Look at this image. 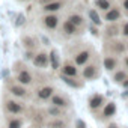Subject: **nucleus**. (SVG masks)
I'll return each instance as SVG.
<instances>
[{
  "label": "nucleus",
  "instance_id": "f257e3e1",
  "mask_svg": "<svg viewBox=\"0 0 128 128\" xmlns=\"http://www.w3.org/2000/svg\"><path fill=\"white\" fill-rule=\"evenodd\" d=\"M71 59L78 68H83L84 65H88L89 62H92L95 59V50L90 45H78L72 53H71Z\"/></svg>",
  "mask_w": 128,
  "mask_h": 128
},
{
  "label": "nucleus",
  "instance_id": "f03ea898",
  "mask_svg": "<svg viewBox=\"0 0 128 128\" xmlns=\"http://www.w3.org/2000/svg\"><path fill=\"white\" fill-rule=\"evenodd\" d=\"M3 113L6 116H24L27 112V104L23 100H17L12 96L3 98Z\"/></svg>",
  "mask_w": 128,
  "mask_h": 128
},
{
  "label": "nucleus",
  "instance_id": "7ed1b4c3",
  "mask_svg": "<svg viewBox=\"0 0 128 128\" xmlns=\"http://www.w3.org/2000/svg\"><path fill=\"white\" fill-rule=\"evenodd\" d=\"M102 53L104 54H110V56H116V57H122L124 54L128 53L125 39H122L120 36L119 38H113V39H104Z\"/></svg>",
  "mask_w": 128,
  "mask_h": 128
},
{
  "label": "nucleus",
  "instance_id": "20e7f679",
  "mask_svg": "<svg viewBox=\"0 0 128 128\" xmlns=\"http://www.w3.org/2000/svg\"><path fill=\"white\" fill-rule=\"evenodd\" d=\"M62 17L60 14H41L38 17V23L41 26L42 30L48 32V33H56L60 29L62 24Z\"/></svg>",
  "mask_w": 128,
  "mask_h": 128
},
{
  "label": "nucleus",
  "instance_id": "39448f33",
  "mask_svg": "<svg viewBox=\"0 0 128 128\" xmlns=\"http://www.w3.org/2000/svg\"><path fill=\"white\" fill-rule=\"evenodd\" d=\"M14 80H15L17 83L26 86V88H30V86H33V83H35V74H33L26 65L17 62L15 65H14Z\"/></svg>",
  "mask_w": 128,
  "mask_h": 128
},
{
  "label": "nucleus",
  "instance_id": "423d86ee",
  "mask_svg": "<svg viewBox=\"0 0 128 128\" xmlns=\"http://www.w3.org/2000/svg\"><path fill=\"white\" fill-rule=\"evenodd\" d=\"M101 63H98L95 59L92 62H89L88 65H84L83 68H80V77L84 82H95L101 77Z\"/></svg>",
  "mask_w": 128,
  "mask_h": 128
},
{
  "label": "nucleus",
  "instance_id": "0eeeda50",
  "mask_svg": "<svg viewBox=\"0 0 128 128\" xmlns=\"http://www.w3.org/2000/svg\"><path fill=\"white\" fill-rule=\"evenodd\" d=\"M6 92H8V95H9V96L17 98V100H23V101H26V100L32 98V94H30L29 88H26V86H23V84L17 83L14 78H12L9 83H6Z\"/></svg>",
  "mask_w": 128,
  "mask_h": 128
},
{
  "label": "nucleus",
  "instance_id": "6e6552de",
  "mask_svg": "<svg viewBox=\"0 0 128 128\" xmlns=\"http://www.w3.org/2000/svg\"><path fill=\"white\" fill-rule=\"evenodd\" d=\"M56 86L51 83H42L33 90V98L36 102H48V100L56 94Z\"/></svg>",
  "mask_w": 128,
  "mask_h": 128
},
{
  "label": "nucleus",
  "instance_id": "1a4fd4ad",
  "mask_svg": "<svg viewBox=\"0 0 128 128\" xmlns=\"http://www.w3.org/2000/svg\"><path fill=\"white\" fill-rule=\"evenodd\" d=\"M59 33L62 36H65L68 39L71 38H78L84 33V30H82L80 27H77L76 24H72L71 21H68L66 18H63L62 20V24H60V29H59Z\"/></svg>",
  "mask_w": 128,
  "mask_h": 128
},
{
  "label": "nucleus",
  "instance_id": "9d476101",
  "mask_svg": "<svg viewBox=\"0 0 128 128\" xmlns=\"http://www.w3.org/2000/svg\"><path fill=\"white\" fill-rule=\"evenodd\" d=\"M70 0H54V2L45 3L39 6L41 14H60L65 8H68Z\"/></svg>",
  "mask_w": 128,
  "mask_h": 128
},
{
  "label": "nucleus",
  "instance_id": "9b49d317",
  "mask_svg": "<svg viewBox=\"0 0 128 128\" xmlns=\"http://www.w3.org/2000/svg\"><path fill=\"white\" fill-rule=\"evenodd\" d=\"M48 106H54V107H59V108H63V110H68V108L72 107V101L68 95L62 94V92H56L48 100Z\"/></svg>",
  "mask_w": 128,
  "mask_h": 128
},
{
  "label": "nucleus",
  "instance_id": "f8f14e48",
  "mask_svg": "<svg viewBox=\"0 0 128 128\" xmlns=\"http://www.w3.org/2000/svg\"><path fill=\"white\" fill-rule=\"evenodd\" d=\"M101 15H102V21L104 23H120L124 20V17H125L122 9H120V6L118 3H114L108 11H106Z\"/></svg>",
  "mask_w": 128,
  "mask_h": 128
},
{
  "label": "nucleus",
  "instance_id": "ddd939ff",
  "mask_svg": "<svg viewBox=\"0 0 128 128\" xmlns=\"http://www.w3.org/2000/svg\"><path fill=\"white\" fill-rule=\"evenodd\" d=\"M32 65L36 68V70H41V71H45L48 66H50V54L48 51H45L44 48L38 50L33 60H32Z\"/></svg>",
  "mask_w": 128,
  "mask_h": 128
},
{
  "label": "nucleus",
  "instance_id": "4468645a",
  "mask_svg": "<svg viewBox=\"0 0 128 128\" xmlns=\"http://www.w3.org/2000/svg\"><path fill=\"white\" fill-rule=\"evenodd\" d=\"M59 74L68 76V77H80V68L72 62V59H65L60 63Z\"/></svg>",
  "mask_w": 128,
  "mask_h": 128
},
{
  "label": "nucleus",
  "instance_id": "2eb2a0df",
  "mask_svg": "<svg viewBox=\"0 0 128 128\" xmlns=\"http://www.w3.org/2000/svg\"><path fill=\"white\" fill-rule=\"evenodd\" d=\"M101 66L106 72L112 74L113 71H116L118 68H120V57L116 56H110V54H104L101 59Z\"/></svg>",
  "mask_w": 128,
  "mask_h": 128
},
{
  "label": "nucleus",
  "instance_id": "dca6fc26",
  "mask_svg": "<svg viewBox=\"0 0 128 128\" xmlns=\"http://www.w3.org/2000/svg\"><path fill=\"white\" fill-rule=\"evenodd\" d=\"M107 102V98L101 94H94L88 98V108L92 113H98Z\"/></svg>",
  "mask_w": 128,
  "mask_h": 128
},
{
  "label": "nucleus",
  "instance_id": "f3484780",
  "mask_svg": "<svg viewBox=\"0 0 128 128\" xmlns=\"http://www.w3.org/2000/svg\"><path fill=\"white\" fill-rule=\"evenodd\" d=\"M116 113H118V106H116V102H114V101H107L106 106H104L96 114H98V119L104 122V120L113 119V118L116 116Z\"/></svg>",
  "mask_w": 128,
  "mask_h": 128
},
{
  "label": "nucleus",
  "instance_id": "a211bd4d",
  "mask_svg": "<svg viewBox=\"0 0 128 128\" xmlns=\"http://www.w3.org/2000/svg\"><path fill=\"white\" fill-rule=\"evenodd\" d=\"M101 36L104 39H113L120 36V23H104L101 30Z\"/></svg>",
  "mask_w": 128,
  "mask_h": 128
},
{
  "label": "nucleus",
  "instance_id": "6ab92c4d",
  "mask_svg": "<svg viewBox=\"0 0 128 128\" xmlns=\"http://www.w3.org/2000/svg\"><path fill=\"white\" fill-rule=\"evenodd\" d=\"M68 21H71L72 24H76L77 27H80L82 30H84L86 32V27H88V18H86V15H83L80 11H71V12H68L66 14V17H65Z\"/></svg>",
  "mask_w": 128,
  "mask_h": 128
},
{
  "label": "nucleus",
  "instance_id": "aec40b11",
  "mask_svg": "<svg viewBox=\"0 0 128 128\" xmlns=\"http://www.w3.org/2000/svg\"><path fill=\"white\" fill-rule=\"evenodd\" d=\"M59 78L65 83L66 86L72 88V89H82L84 86V80L82 77H68V76H63V74H59Z\"/></svg>",
  "mask_w": 128,
  "mask_h": 128
},
{
  "label": "nucleus",
  "instance_id": "412c9836",
  "mask_svg": "<svg viewBox=\"0 0 128 128\" xmlns=\"http://www.w3.org/2000/svg\"><path fill=\"white\" fill-rule=\"evenodd\" d=\"M86 18H88L89 23H92V24H95V26H98V27H102V24H104L101 12H98L95 8H89V9H88Z\"/></svg>",
  "mask_w": 128,
  "mask_h": 128
},
{
  "label": "nucleus",
  "instance_id": "4be33fe9",
  "mask_svg": "<svg viewBox=\"0 0 128 128\" xmlns=\"http://www.w3.org/2000/svg\"><path fill=\"white\" fill-rule=\"evenodd\" d=\"M45 128H70V124L65 118H48Z\"/></svg>",
  "mask_w": 128,
  "mask_h": 128
},
{
  "label": "nucleus",
  "instance_id": "5701e85b",
  "mask_svg": "<svg viewBox=\"0 0 128 128\" xmlns=\"http://www.w3.org/2000/svg\"><path fill=\"white\" fill-rule=\"evenodd\" d=\"M6 128H24V116H6Z\"/></svg>",
  "mask_w": 128,
  "mask_h": 128
},
{
  "label": "nucleus",
  "instance_id": "b1692460",
  "mask_svg": "<svg viewBox=\"0 0 128 128\" xmlns=\"http://www.w3.org/2000/svg\"><path fill=\"white\" fill-rule=\"evenodd\" d=\"M113 5H114V0H94V8L101 14L108 11Z\"/></svg>",
  "mask_w": 128,
  "mask_h": 128
},
{
  "label": "nucleus",
  "instance_id": "393cba45",
  "mask_svg": "<svg viewBox=\"0 0 128 128\" xmlns=\"http://www.w3.org/2000/svg\"><path fill=\"white\" fill-rule=\"evenodd\" d=\"M110 76H112V82H113V83L120 84L125 78H128V71H126L125 68H122V66H120V68H118L116 71H113Z\"/></svg>",
  "mask_w": 128,
  "mask_h": 128
},
{
  "label": "nucleus",
  "instance_id": "a878e982",
  "mask_svg": "<svg viewBox=\"0 0 128 128\" xmlns=\"http://www.w3.org/2000/svg\"><path fill=\"white\" fill-rule=\"evenodd\" d=\"M65 113H66V110L59 108V107H54V106H48L45 108L47 118H65Z\"/></svg>",
  "mask_w": 128,
  "mask_h": 128
},
{
  "label": "nucleus",
  "instance_id": "bb28decb",
  "mask_svg": "<svg viewBox=\"0 0 128 128\" xmlns=\"http://www.w3.org/2000/svg\"><path fill=\"white\" fill-rule=\"evenodd\" d=\"M48 54H50V66H51V70L59 71L62 62L59 60V53H57V50H56V48H51V50L48 51Z\"/></svg>",
  "mask_w": 128,
  "mask_h": 128
},
{
  "label": "nucleus",
  "instance_id": "cd10ccee",
  "mask_svg": "<svg viewBox=\"0 0 128 128\" xmlns=\"http://www.w3.org/2000/svg\"><path fill=\"white\" fill-rule=\"evenodd\" d=\"M21 44H23L24 50H36V47H38V39H36L35 36L27 35V36H23Z\"/></svg>",
  "mask_w": 128,
  "mask_h": 128
},
{
  "label": "nucleus",
  "instance_id": "c85d7f7f",
  "mask_svg": "<svg viewBox=\"0 0 128 128\" xmlns=\"http://www.w3.org/2000/svg\"><path fill=\"white\" fill-rule=\"evenodd\" d=\"M86 30H89V33H90L92 36L101 38V27H98V26H95V24H92V23H88Z\"/></svg>",
  "mask_w": 128,
  "mask_h": 128
},
{
  "label": "nucleus",
  "instance_id": "c756f323",
  "mask_svg": "<svg viewBox=\"0 0 128 128\" xmlns=\"http://www.w3.org/2000/svg\"><path fill=\"white\" fill-rule=\"evenodd\" d=\"M120 38L122 39H128V20H122L120 21Z\"/></svg>",
  "mask_w": 128,
  "mask_h": 128
},
{
  "label": "nucleus",
  "instance_id": "7c9ffc66",
  "mask_svg": "<svg viewBox=\"0 0 128 128\" xmlns=\"http://www.w3.org/2000/svg\"><path fill=\"white\" fill-rule=\"evenodd\" d=\"M36 51H38V50H24V60L32 62L33 57H35V54H36Z\"/></svg>",
  "mask_w": 128,
  "mask_h": 128
},
{
  "label": "nucleus",
  "instance_id": "2f4dec72",
  "mask_svg": "<svg viewBox=\"0 0 128 128\" xmlns=\"http://www.w3.org/2000/svg\"><path fill=\"white\" fill-rule=\"evenodd\" d=\"M118 5L120 6V9H122L124 15H125V17H128V0H119V3H118Z\"/></svg>",
  "mask_w": 128,
  "mask_h": 128
},
{
  "label": "nucleus",
  "instance_id": "473e14b6",
  "mask_svg": "<svg viewBox=\"0 0 128 128\" xmlns=\"http://www.w3.org/2000/svg\"><path fill=\"white\" fill-rule=\"evenodd\" d=\"M120 66H122V68H125V70L128 71V53H126V54H124V56L120 57Z\"/></svg>",
  "mask_w": 128,
  "mask_h": 128
},
{
  "label": "nucleus",
  "instance_id": "72a5a7b5",
  "mask_svg": "<svg viewBox=\"0 0 128 128\" xmlns=\"http://www.w3.org/2000/svg\"><path fill=\"white\" fill-rule=\"evenodd\" d=\"M24 24V17L23 15H18V21H17V26H23Z\"/></svg>",
  "mask_w": 128,
  "mask_h": 128
},
{
  "label": "nucleus",
  "instance_id": "f704fd0d",
  "mask_svg": "<svg viewBox=\"0 0 128 128\" xmlns=\"http://www.w3.org/2000/svg\"><path fill=\"white\" fill-rule=\"evenodd\" d=\"M50 2H54V0H36V3L41 6V5H45V3H50Z\"/></svg>",
  "mask_w": 128,
  "mask_h": 128
},
{
  "label": "nucleus",
  "instance_id": "c9c22d12",
  "mask_svg": "<svg viewBox=\"0 0 128 128\" xmlns=\"http://www.w3.org/2000/svg\"><path fill=\"white\" fill-rule=\"evenodd\" d=\"M106 128H119V125H118L116 122H110V124H107Z\"/></svg>",
  "mask_w": 128,
  "mask_h": 128
},
{
  "label": "nucleus",
  "instance_id": "e433bc0d",
  "mask_svg": "<svg viewBox=\"0 0 128 128\" xmlns=\"http://www.w3.org/2000/svg\"><path fill=\"white\" fill-rule=\"evenodd\" d=\"M77 128H86L84 122H83V120H77Z\"/></svg>",
  "mask_w": 128,
  "mask_h": 128
},
{
  "label": "nucleus",
  "instance_id": "4c0bfd02",
  "mask_svg": "<svg viewBox=\"0 0 128 128\" xmlns=\"http://www.w3.org/2000/svg\"><path fill=\"white\" fill-rule=\"evenodd\" d=\"M120 86H122L124 89H128V78H125V80L120 83Z\"/></svg>",
  "mask_w": 128,
  "mask_h": 128
},
{
  "label": "nucleus",
  "instance_id": "58836bf2",
  "mask_svg": "<svg viewBox=\"0 0 128 128\" xmlns=\"http://www.w3.org/2000/svg\"><path fill=\"white\" fill-rule=\"evenodd\" d=\"M15 2H17V3H29L30 0H15Z\"/></svg>",
  "mask_w": 128,
  "mask_h": 128
},
{
  "label": "nucleus",
  "instance_id": "ea45409f",
  "mask_svg": "<svg viewBox=\"0 0 128 128\" xmlns=\"http://www.w3.org/2000/svg\"><path fill=\"white\" fill-rule=\"evenodd\" d=\"M29 128H38V126H29Z\"/></svg>",
  "mask_w": 128,
  "mask_h": 128
}]
</instances>
